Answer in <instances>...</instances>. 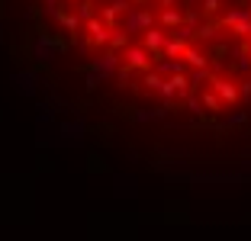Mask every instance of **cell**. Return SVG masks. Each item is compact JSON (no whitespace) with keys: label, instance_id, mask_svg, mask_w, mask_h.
<instances>
[{"label":"cell","instance_id":"obj_1","mask_svg":"<svg viewBox=\"0 0 251 241\" xmlns=\"http://www.w3.org/2000/svg\"><path fill=\"white\" fill-rule=\"evenodd\" d=\"M129 65H135V68H139V65H145V51L132 48V51H129Z\"/></svg>","mask_w":251,"mask_h":241},{"label":"cell","instance_id":"obj_2","mask_svg":"<svg viewBox=\"0 0 251 241\" xmlns=\"http://www.w3.org/2000/svg\"><path fill=\"white\" fill-rule=\"evenodd\" d=\"M216 90H222V96H226V100H235V90H232L229 84H216Z\"/></svg>","mask_w":251,"mask_h":241}]
</instances>
